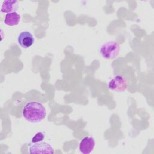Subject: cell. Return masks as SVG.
<instances>
[{"instance_id": "6da1fadb", "label": "cell", "mask_w": 154, "mask_h": 154, "mask_svg": "<svg viewBox=\"0 0 154 154\" xmlns=\"http://www.w3.org/2000/svg\"><path fill=\"white\" fill-rule=\"evenodd\" d=\"M23 118L32 123H38L45 119L46 111L45 106L40 102L31 101L26 103L22 110Z\"/></svg>"}, {"instance_id": "7a4b0ae2", "label": "cell", "mask_w": 154, "mask_h": 154, "mask_svg": "<svg viewBox=\"0 0 154 154\" xmlns=\"http://www.w3.org/2000/svg\"><path fill=\"white\" fill-rule=\"evenodd\" d=\"M120 52V46L114 41H109L103 43L100 48L101 56L106 60H112L117 57Z\"/></svg>"}, {"instance_id": "3957f363", "label": "cell", "mask_w": 154, "mask_h": 154, "mask_svg": "<svg viewBox=\"0 0 154 154\" xmlns=\"http://www.w3.org/2000/svg\"><path fill=\"white\" fill-rule=\"evenodd\" d=\"M128 86L126 78L121 75H117L112 78L108 84V88L115 92H123L126 90Z\"/></svg>"}, {"instance_id": "277c9868", "label": "cell", "mask_w": 154, "mask_h": 154, "mask_svg": "<svg viewBox=\"0 0 154 154\" xmlns=\"http://www.w3.org/2000/svg\"><path fill=\"white\" fill-rule=\"evenodd\" d=\"M29 153H53L54 150L52 146L46 142L35 143L29 147Z\"/></svg>"}, {"instance_id": "5b68a950", "label": "cell", "mask_w": 154, "mask_h": 154, "mask_svg": "<svg viewBox=\"0 0 154 154\" xmlns=\"http://www.w3.org/2000/svg\"><path fill=\"white\" fill-rule=\"evenodd\" d=\"M17 42L21 47L27 49L32 45L34 42V38L30 32L25 31L20 32L18 35Z\"/></svg>"}, {"instance_id": "8992f818", "label": "cell", "mask_w": 154, "mask_h": 154, "mask_svg": "<svg viewBox=\"0 0 154 154\" xmlns=\"http://www.w3.org/2000/svg\"><path fill=\"white\" fill-rule=\"evenodd\" d=\"M95 146V141L92 137H85L80 142L79 149L81 153L84 154H89L94 149Z\"/></svg>"}, {"instance_id": "52a82bcc", "label": "cell", "mask_w": 154, "mask_h": 154, "mask_svg": "<svg viewBox=\"0 0 154 154\" xmlns=\"http://www.w3.org/2000/svg\"><path fill=\"white\" fill-rule=\"evenodd\" d=\"M19 8V3L17 1L5 0L2 2L1 11L2 13H10L16 12Z\"/></svg>"}, {"instance_id": "ba28073f", "label": "cell", "mask_w": 154, "mask_h": 154, "mask_svg": "<svg viewBox=\"0 0 154 154\" xmlns=\"http://www.w3.org/2000/svg\"><path fill=\"white\" fill-rule=\"evenodd\" d=\"M20 20V16L17 12H13L7 13L5 15L4 22V23L10 26L17 25Z\"/></svg>"}, {"instance_id": "9c48e42d", "label": "cell", "mask_w": 154, "mask_h": 154, "mask_svg": "<svg viewBox=\"0 0 154 154\" xmlns=\"http://www.w3.org/2000/svg\"><path fill=\"white\" fill-rule=\"evenodd\" d=\"M45 138V135L43 132H37L32 138V142L33 143H38V142H40L42 141V140Z\"/></svg>"}]
</instances>
